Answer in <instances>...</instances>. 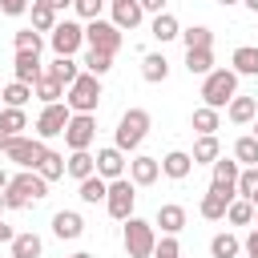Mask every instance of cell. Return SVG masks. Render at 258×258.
<instances>
[{
  "instance_id": "1",
  "label": "cell",
  "mask_w": 258,
  "mask_h": 258,
  "mask_svg": "<svg viewBox=\"0 0 258 258\" xmlns=\"http://www.w3.org/2000/svg\"><path fill=\"white\" fill-rule=\"evenodd\" d=\"M48 194V181L36 173V169H24V173H16L12 181H8V189H4V206L8 210H24L28 202H40Z\"/></svg>"
},
{
  "instance_id": "2",
  "label": "cell",
  "mask_w": 258,
  "mask_h": 258,
  "mask_svg": "<svg viewBox=\"0 0 258 258\" xmlns=\"http://www.w3.org/2000/svg\"><path fill=\"white\" fill-rule=\"evenodd\" d=\"M238 97V73L234 69H214L206 81H202V101L210 105V109H222V105H230Z\"/></svg>"
},
{
  "instance_id": "3",
  "label": "cell",
  "mask_w": 258,
  "mask_h": 258,
  "mask_svg": "<svg viewBox=\"0 0 258 258\" xmlns=\"http://www.w3.org/2000/svg\"><path fill=\"white\" fill-rule=\"evenodd\" d=\"M97 101H101V77H93V73H81V77L69 85V93H64V105H69L73 113H93Z\"/></svg>"
},
{
  "instance_id": "4",
  "label": "cell",
  "mask_w": 258,
  "mask_h": 258,
  "mask_svg": "<svg viewBox=\"0 0 258 258\" xmlns=\"http://www.w3.org/2000/svg\"><path fill=\"white\" fill-rule=\"evenodd\" d=\"M153 250H157L153 222L129 218V222H125V254H129V258H153Z\"/></svg>"
},
{
  "instance_id": "5",
  "label": "cell",
  "mask_w": 258,
  "mask_h": 258,
  "mask_svg": "<svg viewBox=\"0 0 258 258\" xmlns=\"http://www.w3.org/2000/svg\"><path fill=\"white\" fill-rule=\"evenodd\" d=\"M145 133H149V113L145 109H129L121 121H117V149L125 153V149H137L141 141H145Z\"/></svg>"
},
{
  "instance_id": "6",
  "label": "cell",
  "mask_w": 258,
  "mask_h": 258,
  "mask_svg": "<svg viewBox=\"0 0 258 258\" xmlns=\"http://www.w3.org/2000/svg\"><path fill=\"white\" fill-rule=\"evenodd\" d=\"M44 153H48V145H44L40 137H12V141H8V149H4V157H8V161H16L20 169H36Z\"/></svg>"
},
{
  "instance_id": "7",
  "label": "cell",
  "mask_w": 258,
  "mask_h": 258,
  "mask_svg": "<svg viewBox=\"0 0 258 258\" xmlns=\"http://www.w3.org/2000/svg\"><path fill=\"white\" fill-rule=\"evenodd\" d=\"M85 40H89V48H97V52H109V56H117V48H121V28L117 24H109V20H89L85 24Z\"/></svg>"
},
{
  "instance_id": "8",
  "label": "cell",
  "mask_w": 258,
  "mask_h": 258,
  "mask_svg": "<svg viewBox=\"0 0 258 258\" xmlns=\"http://www.w3.org/2000/svg\"><path fill=\"white\" fill-rule=\"evenodd\" d=\"M48 44H52L56 56H73V52L85 44V28H81L77 20H56V28L48 32Z\"/></svg>"
},
{
  "instance_id": "9",
  "label": "cell",
  "mask_w": 258,
  "mask_h": 258,
  "mask_svg": "<svg viewBox=\"0 0 258 258\" xmlns=\"http://www.w3.org/2000/svg\"><path fill=\"white\" fill-rule=\"evenodd\" d=\"M133 202H137V194H133V181H129V177L109 181V198H105V206H109V214H113L117 222H129V218H133Z\"/></svg>"
},
{
  "instance_id": "10",
  "label": "cell",
  "mask_w": 258,
  "mask_h": 258,
  "mask_svg": "<svg viewBox=\"0 0 258 258\" xmlns=\"http://www.w3.org/2000/svg\"><path fill=\"white\" fill-rule=\"evenodd\" d=\"M93 137H97V121H93V113H73V121L64 125V145L77 153V149H89Z\"/></svg>"
},
{
  "instance_id": "11",
  "label": "cell",
  "mask_w": 258,
  "mask_h": 258,
  "mask_svg": "<svg viewBox=\"0 0 258 258\" xmlns=\"http://www.w3.org/2000/svg\"><path fill=\"white\" fill-rule=\"evenodd\" d=\"M73 121V113H69V105H44L40 109V117H36V137L44 141V137H60L64 133V125Z\"/></svg>"
},
{
  "instance_id": "12",
  "label": "cell",
  "mask_w": 258,
  "mask_h": 258,
  "mask_svg": "<svg viewBox=\"0 0 258 258\" xmlns=\"http://www.w3.org/2000/svg\"><path fill=\"white\" fill-rule=\"evenodd\" d=\"M238 173H242V165H238V161H226V157H218V161H214V181H210V189L238 198Z\"/></svg>"
},
{
  "instance_id": "13",
  "label": "cell",
  "mask_w": 258,
  "mask_h": 258,
  "mask_svg": "<svg viewBox=\"0 0 258 258\" xmlns=\"http://www.w3.org/2000/svg\"><path fill=\"white\" fill-rule=\"evenodd\" d=\"M97 173H101L105 181H117V177H125V157H121V149H117V145H109V149H97Z\"/></svg>"
},
{
  "instance_id": "14",
  "label": "cell",
  "mask_w": 258,
  "mask_h": 258,
  "mask_svg": "<svg viewBox=\"0 0 258 258\" xmlns=\"http://www.w3.org/2000/svg\"><path fill=\"white\" fill-rule=\"evenodd\" d=\"M12 73H16V81H24V85H36V81L44 77V69H40V52H16V60H12Z\"/></svg>"
},
{
  "instance_id": "15",
  "label": "cell",
  "mask_w": 258,
  "mask_h": 258,
  "mask_svg": "<svg viewBox=\"0 0 258 258\" xmlns=\"http://www.w3.org/2000/svg\"><path fill=\"white\" fill-rule=\"evenodd\" d=\"M157 173H161V161H157V157H145V153H141V157L129 161V181H133V185H153Z\"/></svg>"
},
{
  "instance_id": "16",
  "label": "cell",
  "mask_w": 258,
  "mask_h": 258,
  "mask_svg": "<svg viewBox=\"0 0 258 258\" xmlns=\"http://www.w3.org/2000/svg\"><path fill=\"white\" fill-rule=\"evenodd\" d=\"M153 226H161V234H173L177 238V230H185V210L177 202H165V206H157V222Z\"/></svg>"
},
{
  "instance_id": "17",
  "label": "cell",
  "mask_w": 258,
  "mask_h": 258,
  "mask_svg": "<svg viewBox=\"0 0 258 258\" xmlns=\"http://www.w3.org/2000/svg\"><path fill=\"white\" fill-rule=\"evenodd\" d=\"M52 234L64 242H73V238H81L85 234V222H81V214H73V210H60V214H52Z\"/></svg>"
},
{
  "instance_id": "18",
  "label": "cell",
  "mask_w": 258,
  "mask_h": 258,
  "mask_svg": "<svg viewBox=\"0 0 258 258\" xmlns=\"http://www.w3.org/2000/svg\"><path fill=\"white\" fill-rule=\"evenodd\" d=\"M113 4V24L117 28H137L141 24V0H109Z\"/></svg>"
},
{
  "instance_id": "19",
  "label": "cell",
  "mask_w": 258,
  "mask_h": 258,
  "mask_svg": "<svg viewBox=\"0 0 258 258\" xmlns=\"http://www.w3.org/2000/svg\"><path fill=\"white\" fill-rule=\"evenodd\" d=\"M189 169H194V157H189V153H181V149H173V153H165V157H161V173H165V177H173V181L189 177Z\"/></svg>"
},
{
  "instance_id": "20",
  "label": "cell",
  "mask_w": 258,
  "mask_h": 258,
  "mask_svg": "<svg viewBox=\"0 0 258 258\" xmlns=\"http://www.w3.org/2000/svg\"><path fill=\"white\" fill-rule=\"evenodd\" d=\"M230 202H234L230 194H218V189H210V194L202 198V206H198V210H202V218H206V222H218V218H226Z\"/></svg>"
},
{
  "instance_id": "21",
  "label": "cell",
  "mask_w": 258,
  "mask_h": 258,
  "mask_svg": "<svg viewBox=\"0 0 258 258\" xmlns=\"http://www.w3.org/2000/svg\"><path fill=\"white\" fill-rule=\"evenodd\" d=\"M185 69H189V77L194 73L210 77L214 73V48H185Z\"/></svg>"
},
{
  "instance_id": "22",
  "label": "cell",
  "mask_w": 258,
  "mask_h": 258,
  "mask_svg": "<svg viewBox=\"0 0 258 258\" xmlns=\"http://www.w3.org/2000/svg\"><path fill=\"white\" fill-rule=\"evenodd\" d=\"M64 165H69V177H77V181H85V177H93V173H97V157H93L89 149H77Z\"/></svg>"
},
{
  "instance_id": "23",
  "label": "cell",
  "mask_w": 258,
  "mask_h": 258,
  "mask_svg": "<svg viewBox=\"0 0 258 258\" xmlns=\"http://www.w3.org/2000/svg\"><path fill=\"white\" fill-rule=\"evenodd\" d=\"M234 73L238 77H258V44L234 48Z\"/></svg>"
},
{
  "instance_id": "24",
  "label": "cell",
  "mask_w": 258,
  "mask_h": 258,
  "mask_svg": "<svg viewBox=\"0 0 258 258\" xmlns=\"http://www.w3.org/2000/svg\"><path fill=\"white\" fill-rule=\"evenodd\" d=\"M28 12H32V28H36V32H52V28H56V8H52L48 0H32Z\"/></svg>"
},
{
  "instance_id": "25",
  "label": "cell",
  "mask_w": 258,
  "mask_h": 258,
  "mask_svg": "<svg viewBox=\"0 0 258 258\" xmlns=\"http://www.w3.org/2000/svg\"><path fill=\"white\" fill-rule=\"evenodd\" d=\"M141 77H145L149 85L165 81V77H169V60H165L161 52H149V56H141Z\"/></svg>"
},
{
  "instance_id": "26",
  "label": "cell",
  "mask_w": 258,
  "mask_h": 258,
  "mask_svg": "<svg viewBox=\"0 0 258 258\" xmlns=\"http://www.w3.org/2000/svg\"><path fill=\"white\" fill-rule=\"evenodd\" d=\"M254 117H258V101L254 97H234L230 101V121L234 125H254Z\"/></svg>"
},
{
  "instance_id": "27",
  "label": "cell",
  "mask_w": 258,
  "mask_h": 258,
  "mask_svg": "<svg viewBox=\"0 0 258 258\" xmlns=\"http://www.w3.org/2000/svg\"><path fill=\"white\" fill-rule=\"evenodd\" d=\"M77 194H81V202L97 206V202H105V198H109V181H105L101 173H93V177H85V181H81V189H77Z\"/></svg>"
},
{
  "instance_id": "28",
  "label": "cell",
  "mask_w": 258,
  "mask_h": 258,
  "mask_svg": "<svg viewBox=\"0 0 258 258\" xmlns=\"http://www.w3.org/2000/svg\"><path fill=\"white\" fill-rule=\"evenodd\" d=\"M44 73H48V77H56V81H60L64 89H69V85H73V81L81 77V69H77V60H73V56H56V60H52V64H48Z\"/></svg>"
},
{
  "instance_id": "29",
  "label": "cell",
  "mask_w": 258,
  "mask_h": 258,
  "mask_svg": "<svg viewBox=\"0 0 258 258\" xmlns=\"http://www.w3.org/2000/svg\"><path fill=\"white\" fill-rule=\"evenodd\" d=\"M40 250H44V242H40L32 230L12 238V258H40Z\"/></svg>"
},
{
  "instance_id": "30",
  "label": "cell",
  "mask_w": 258,
  "mask_h": 258,
  "mask_svg": "<svg viewBox=\"0 0 258 258\" xmlns=\"http://www.w3.org/2000/svg\"><path fill=\"white\" fill-rule=\"evenodd\" d=\"M32 93H36V97H40L44 105H56V101L64 97V85H60L56 77H48V73H44V77H40V81L32 85Z\"/></svg>"
},
{
  "instance_id": "31",
  "label": "cell",
  "mask_w": 258,
  "mask_h": 258,
  "mask_svg": "<svg viewBox=\"0 0 258 258\" xmlns=\"http://www.w3.org/2000/svg\"><path fill=\"white\" fill-rule=\"evenodd\" d=\"M36 173H40L44 181H56V177H64V173H69V165H64V157H60V153H52V149H48V153L40 157Z\"/></svg>"
},
{
  "instance_id": "32",
  "label": "cell",
  "mask_w": 258,
  "mask_h": 258,
  "mask_svg": "<svg viewBox=\"0 0 258 258\" xmlns=\"http://www.w3.org/2000/svg\"><path fill=\"white\" fill-rule=\"evenodd\" d=\"M189 157H194V165H198V161H210V165H214V161L222 157V145H218V137H198Z\"/></svg>"
},
{
  "instance_id": "33",
  "label": "cell",
  "mask_w": 258,
  "mask_h": 258,
  "mask_svg": "<svg viewBox=\"0 0 258 258\" xmlns=\"http://www.w3.org/2000/svg\"><path fill=\"white\" fill-rule=\"evenodd\" d=\"M0 97H4V105H8V109H24V101H28V97H36V93H32V85H24V81H12V85H8Z\"/></svg>"
},
{
  "instance_id": "34",
  "label": "cell",
  "mask_w": 258,
  "mask_h": 258,
  "mask_svg": "<svg viewBox=\"0 0 258 258\" xmlns=\"http://www.w3.org/2000/svg\"><path fill=\"white\" fill-rule=\"evenodd\" d=\"M181 40H185V48H214V32H210L206 24L185 28V32H181Z\"/></svg>"
},
{
  "instance_id": "35",
  "label": "cell",
  "mask_w": 258,
  "mask_h": 258,
  "mask_svg": "<svg viewBox=\"0 0 258 258\" xmlns=\"http://www.w3.org/2000/svg\"><path fill=\"white\" fill-rule=\"evenodd\" d=\"M194 129H198L202 137H214V129H218V109H210V105L194 109Z\"/></svg>"
},
{
  "instance_id": "36",
  "label": "cell",
  "mask_w": 258,
  "mask_h": 258,
  "mask_svg": "<svg viewBox=\"0 0 258 258\" xmlns=\"http://www.w3.org/2000/svg\"><path fill=\"white\" fill-rule=\"evenodd\" d=\"M226 218H230L234 226H250V222H254V202L234 198V202H230V210H226Z\"/></svg>"
},
{
  "instance_id": "37",
  "label": "cell",
  "mask_w": 258,
  "mask_h": 258,
  "mask_svg": "<svg viewBox=\"0 0 258 258\" xmlns=\"http://www.w3.org/2000/svg\"><path fill=\"white\" fill-rule=\"evenodd\" d=\"M238 238L234 234H214V242H210V254L214 258H238Z\"/></svg>"
},
{
  "instance_id": "38",
  "label": "cell",
  "mask_w": 258,
  "mask_h": 258,
  "mask_svg": "<svg viewBox=\"0 0 258 258\" xmlns=\"http://www.w3.org/2000/svg\"><path fill=\"white\" fill-rule=\"evenodd\" d=\"M234 161L238 165H258V141L254 137H238L234 141Z\"/></svg>"
},
{
  "instance_id": "39",
  "label": "cell",
  "mask_w": 258,
  "mask_h": 258,
  "mask_svg": "<svg viewBox=\"0 0 258 258\" xmlns=\"http://www.w3.org/2000/svg\"><path fill=\"white\" fill-rule=\"evenodd\" d=\"M238 198H246V202L258 198V165H246L238 173Z\"/></svg>"
},
{
  "instance_id": "40",
  "label": "cell",
  "mask_w": 258,
  "mask_h": 258,
  "mask_svg": "<svg viewBox=\"0 0 258 258\" xmlns=\"http://www.w3.org/2000/svg\"><path fill=\"white\" fill-rule=\"evenodd\" d=\"M149 32H153L161 44H165V40H173V36H181V28H177V20H173L169 12H161V16L153 20V28H149Z\"/></svg>"
},
{
  "instance_id": "41",
  "label": "cell",
  "mask_w": 258,
  "mask_h": 258,
  "mask_svg": "<svg viewBox=\"0 0 258 258\" xmlns=\"http://www.w3.org/2000/svg\"><path fill=\"white\" fill-rule=\"evenodd\" d=\"M109 69H113V56H109V52H97V48H89V52H85V73L105 77Z\"/></svg>"
},
{
  "instance_id": "42",
  "label": "cell",
  "mask_w": 258,
  "mask_h": 258,
  "mask_svg": "<svg viewBox=\"0 0 258 258\" xmlns=\"http://www.w3.org/2000/svg\"><path fill=\"white\" fill-rule=\"evenodd\" d=\"M0 129H4V133H12V137H20V129H28L24 109H4V113H0Z\"/></svg>"
},
{
  "instance_id": "43",
  "label": "cell",
  "mask_w": 258,
  "mask_h": 258,
  "mask_svg": "<svg viewBox=\"0 0 258 258\" xmlns=\"http://www.w3.org/2000/svg\"><path fill=\"white\" fill-rule=\"evenodd\" d=\"M40 44H44V36H40L36 28L16 32V52H40Z\"/></svg>"
},
{
  "instance_id": "44",
  "label": "cell",
  "mask_w": 258,
  "mask_h": 258,
  "mask_svg": "<svg viewBox=\"0 0 258 258\" xmlns=\"http://www.w3.org/2000/svg\"><path fill=\"white\" fill-rule=\"evenodd\" d=\"M101 4L105 0H73L77 16H85V20H101Z\"/></svg>"
},
{
  "instance_id": "45",
  "label": "cell",
  "mask_w": 258,
  "mask_h": 258,
  "mask_svg": "<svg viewBox=\"0 0 258 258\" xmlns=\"http://www.w3.org/2000/svg\"><path fill=\"white\" fill-rule=\"evenodd\" d=\"M153 258H181V246H177V238H173V234H165V238L157 242Z\"/></svg>"
},
{
  "instance_id": "46",
  "label": "cell",
  "mask_w": 258,
  "mask_h": 258,
  "mask_svg": "<svg viewBox=\"0 0 258 258\" xmlns=\"http://www.w3.org/2000/svg\"><path fill=\"white\" fill-rule=\"evenodd\" d=\"M28 8H32L28 0H0V12H4V16H20V12H28Z\"/></svg>"
},
{
  "instance_id": "47",
  "label": "cell",
  "mask_w": 258,
  "mask_h": 258,
  "mask_svg": "<svg viewBox=\"0 0 258 258\" xmlns=\"http://www.w3.org/2000/svg\"><path fill=\"white\" fill-rule=\"evenodd\" d=\"M165 4H169V0H141V8H145V12H157V16L165 12Z\"/></svg>"
},
{
  "instance_id": "48",
  "label": "cell",
  "mask_w": 258,
  "mask_h": 258,
  "mask_svg": "<svg viewBox=\"0 0 258 258\" xmlns=\"http://www.w3.org/2000/svg\"><path fill=\"white\" fill-rule=\"evenodd\" d=\"M246 254H250V258H258V230H250V234H246Z\"/></svg>"
},
{
  "instance_id": "49",
  "label": "cell",
  "mask_w": 258,
  "mask_h": 258,
  "mask_svg": "<svg viewBox=\"0 0 258 258\" xmlns=\"http://www.w3.org/2000/svg\"><path fill=\"white\" fill-rule=\"evenodd\" d=\"M12 238H16V234H12V226H4V222H0V242H8V246H12Z\"/></svg>"
},
{
  "instance_id": "50",
  "label": "cell",
  "mask_w": 258,
  "mask_h": 258,
  "mask_svg": "<svg viewBox=\"0 0 258 258\" xmlns=\"http://www.w3.org/2000/svg\"><path fill=\"white\" fill-rule=\"evenodd\" d=\"M8 141H12V133H4V129H0V153L8 149Z\"/></svg>"
},
{
  "instance_id": "51",
  "label": "cell",
  "mask_w": 258,
  "mask_h": 258,
  "mask_svg": "<svg viewBox=\"0 0 258 258\" xmlns=\"http://www.w3.org/2000/svg\"><path fill=\"white\" fill-rule=\"evenodd\" d=\"M48 4H52V8H56V12H60V8H69V4H73V0H48Z\"/></svg>"
},
{
  "instance_id": "52",
  "label": "cell",
  "mask_w": 258,
  "mask_h": 258,
  "mask_svg": "<svg viewBox=\"0 0 258 258\" xmlns=\"http://www.w3.org/2000/svg\"><path fill=\"white\" fill-rule=\"evenodd\" d=\"M8 181H12V177H8L4 169H0V189H8Z\"/></svg>"
},
{
  "instance_id": "53",
  "label": "cell",
  "mask_w": 258,
  "mask_h": 258,
  "mask_svg": "<svg viewBox=\"0 0 258 258\" xmlns=\"http://www.w3.org/2000/svg\"><path fill=\"white\" fill-rule=\"evenodd\" d=\"M242 4H246V8H250V12H258V0H242Z\"/></svg>"
},
{
  "instance_id": "54",
  "label": "cell",
  "mask_w": 258,
  "mask_h": 258,
  "mask_svg": "<svg viewBox=\"0 0 258 258\" xmlns=\"http://www.w3.org/2000/svg\"><path fill=\"white\" fill-rule=\"evenodd\" d=\"M250 137H254V141H258V117H254V133H250Z\"/></svg>"
},
{
  "instance_id": "55",
  "label": "cell",
  "mask_w": 258,
  "mask_h": 258,
  "mask_svg": "<svg viewBox=\"0 0 258 258\" xmlns=\"http://www.w3.org/2000/svg\"><path fill=\"white\" fill-rule=\"evenodd\" d=\"M73 258H93V254H85V250H81V254H73Z\"/></svg>"
},
{
  "instance_id": "56",
  "label": "cell",
  "mask_w": 258,
  "mask_h": 258,
  "mask_svg": "<svg viewBox=\"0 0 258 258\" xmlns=\"http://www.w3.org/2000/svg\"><path fill=\"white\" fill-rule=\"evenodd\" d=\"M254 222H258V198H254Z\"/></svg>"
},
{
  "instance_id": "57",
  "label": "cell",
  "mask_w": 258,
  "mask_h": 258,
  "mask_svg": "<svg viewBox=\"0 0 258 258\" xmlns=\"http://www.w3.org/2000/svg\"><path fill=\"white\" fill-rule=\"evenodd\" d=\"M0 210H8V206H4V194H0Z\"/></svg>"
},
{
  "instance_id": "58",
  "label": "cell",
  "mask_w": 258,
  "mask_h": 258,
  "mask_svg": "<svg viewBox=\"0 0 258 258\" xmlns=\"http://www.w3.org/2000/svg\"><path fill=\"white\" fill-rule=\"evenodd\" d=\"M218 4H238V0H218Z\"/></svg>"
}]
</instances>
